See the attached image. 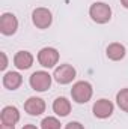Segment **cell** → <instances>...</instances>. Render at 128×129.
I'll return each instance as SVG.
<instances>
[{"label":"cell","instance_id":"9","mask_svg":"<svg viewBox=\"0 0 128 129\" xmlns=\"http://www.w3.org/2000/svg\"><path fill=\"white\" fill-rule=\"evenodd\" d=\"M24 110L30 116H39L45 111V102L41 98H29L24 104Z\"/></svg>","mask_w":128,"mask_h":129},{"label":"cell","instance_id":"17","mask_svg":"<svg viewBox=\"0 0 128 129\" xmlns=\"http://www.w3.org/2000/svg\"><path fill=\"white\" fill-rule=\"evenodd\" d=\"M65 129H84V128H83V125L78 123V122H69V123L65 126Z\"/></svg>","mask_w":128,"mask_h":129},{"label":"cell","instance_id":"16","mask_svg":"<svg viewBox=\"0 0 128 129\" xmlns=\"http://www.w3.org/2000/svg\"><path fill=\"white\" fill-rule=\"evenodd\" d=\"M41 128L42 129H60V122L56 117H45L41 122Z\"/></svg>","mask_w":128,"mask_h":129},{"label":"cell","instance_id":"8","mask_svg":"<svg viewBox=\"0 0 128 129\" xmlns=\"http://www.w3.org/2000/svg\"><path fill=\"white\" fill-rule=\"evenodd\" d=\"M113 113V104L109 99H99L94 104V114L98 119H107Z\"/></svg>","mask_w":128,"mask_h":129},{"label":"cell","instance_id":"3","mask_svg":"<svg viewBox=\"0 0 128 129\" xmlns=\"http://www.w3.org/2000/svg\"><path fill=\"white\" fill-rule=\"evenodd\" d=\"M29 83H30L33 90H36V92H45L51 86V75L48 72H45V71H36V72H33L32 75H30Z\"/></svg>","mask_w":128,"mask_h":129},{"label":"cell","instance_id":"19","mask_svg":"<svg viewBox=\"0 0 128 129\" xmlns=\"http://www.w3.org/2000/svg\"><path fill=\"white\" fill-rule=\"evenodd\" d=\"M0 129H15V125H5V123H2Z\"/></svg>","mask_w":128,"mask_h":129},{"label":"cell","instance_id":"5","mask_svg":"<svg viewBox=\"0 0 128 129\" xmlns=\"http://www.w3.org/2000/svg\"><path fill=\"white\" fill-rule=\"evenodd\" d=\"M32 20L33 24L38 29H47V27H50V24L53 21V17H51V12L47 8H36L32 14Z\"/></svg>","mask_w":128,"mask_h":129},{"label":"cell","instance_id":"15","mask_svg":"<svg viewBox=\"0 0 128 129\" xmlns=\"http://www.w3.org/2000/svg\"><path fill=\"white\" fill-rule=\"evenodd\" d=\"M116 101L121 110L128 113V89H122L118 95H116Z\"/></svg>","mask_w":128,"mask_h":129},{"label":"cell","instance_id":"21","mask_svg":"<svg viewBox=\"0 0 128 129\" xmlns=\"http://www.w3.org/2000/svg\"><path fill=\"white\" fill-rule=\"evenodd\" d=\"M121 3H122V5H124V6L128 9V0H121Z\"/></svg>","mask_w":128,"mask_h":129},{"label":"cell","instance_id":"12","mask_svg":"<svg viewBox=\"0 0 128 129\" xmlns=\"http://www.w3.org/2000/svg\"><path fill=\"white\" fill-rule=\"evenodd\" d=\"M23 83V78L18 72H6L3 77V86L9 90H17Z\"/></svg>","mask_w":128,"mask_h":129},{"label":"cell","instance_id":"6","mask_svg":"<svg viewBox=\"0 0 128 129\" xmlns=\"http://www.w3.org/2000/svg\"><path fill=\"white\" fill-rule=\"evenodd\" d=\"M53 77L59 84H69L75 78V69L71 64H60L54 69Z\"/></svg>","mask_w":128,"mask_h":129},{"label":"cell","instance_id":"18","mask_svg":"<svg viewBox=\"0 0 128 129\" xmlns=\"http://www.w3.org/2000/svg\"><path fill=\"white\" fill-rule=\"evenodd\" d=\"M0 56H2V66H0V69L3 71V69H6V66H8V60H6V54H5V53H2Z\"/></svg>","mask_w":128,"mask_h":129},{"label":"cell","instance_id":"1","mask_svg":"<svg viewBox=\"0 0 128 129\" xmlns=\"http://www.w3.org/2000/svg\"><path fill=\"white\" fill-rule=\"evenodd\" d=\"M89 15H91V18L95 23H98V24H105L112 18V9H110V6L107 3L96 2V3H94L89 8Z\"/></svg>","mask_w":128,"mask_h":129},{"label":"cell","instance_id":"11","mask_svg":"<svg viewBox=\"0 0 128 129\" xmlns=\"http://www.w3.org/2000/svg\"><path fill=\"white\" fill-rule=\"evenodd\" d=\"M14 64L18 69H29L33 64V56L29 51H18L14 57Z\"/></svg>","mask_w":128,"mask_h":129},{"label":"cell","instance_id":"10","mask_svg":"<svg viewBox=\"0 0 128 129\" xmlns=\"http://www.w3.org/2000/svg\"><path fill=\"white\" fill-rule=\"evenodd\" d=\"M0 120L5 125H15L20 120V111L15 107H5L0 113Z\"/></svg>","mask_w":128,"mask_h":129},{"label":"cell","instance_id":"13","mask_svg":"<svg viewBox=\"0 0 128 129\" xmlns=\"http://www.w3.org/2000/svg\"><path fill=\"white\" fill-rule=\"evenodd\" d=\"M107 57H109L110 60H115V62L124 59V57H125V47H124L122 44H119V42L110 44V45L107 47Z\"/></svg>","mask_w":128,"mask_h":129},{"label":"cell","instance_id":"20","mask_svg":"<svg viewBox=\"0 0 128 129\" xmlns=\"http://www.w3.org/2000/svg\"><path fill=\"white\" fill-rule=\"evenodd\" d=\"M23 129H38V128H36V126H33V125H26Z\"/></svg>","mask_w":128,"mask_h":129},{"label":"cell","instance_id":"14","mask_svg":"<svg viewBox=\"0 0 128 129\" xmlns=\"http://www.w3.org/2000/svg\"><path fill=\"white\" fill-rule=\"evenodd\" d=\"M53 111L60 116V117H65L71 113V102L66 99V98H57L54 102H53Z\"/></svg>","mask_w":128,"mask_h":129},{"label":"cell","instance_id":"7","mask_svg":"<svg viewBox=\"0 0 128 129\" xmlns=\"http://www.w3.org/2000/svg\"><path fill=\"white\" fill-rule=\"evenodd\" d=\"M17 29H18L17 17L14 14H9V12L3 14L2 18H0V32L3 35H6V36H9V35H14L17 32Z\"/></svg>","mask_w":128,"mask_h":129},{"label":"cell","instance_id":"2","mask_svg":"<svg viewBox=\"0 0 128 129\" xmlns=\"http://www.w3.org/2000/svg\"><path fill=\"white\" fill-rule=\"evenodd\" d=\"M92 86L88 81H78L71 89V96L78 104H86L92 98Z\"/></svg>","mask_w":128,"mask_h":129},{"label":"cell","instance_id":"4","mask_svg":"<svg viewBox=\"0 0 128 129\" xmlns=\"http://www.w3.org/2000/svg\"><path fill=\"white\" fill-rule=\"evenodd\" d=\"M38 62L44 68H54L59 62V51L51 47H45L38 53Z\"/></svg>","mask_w":128,"mask_h":129}]
</instances>
